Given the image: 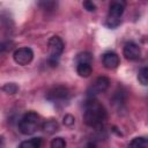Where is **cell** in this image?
I'll list each match as a JSON object with an SVG mask.
<instances>
[{
    "label": "cell",
    "mask_w": 148,
    "mask_h": 148,
    "mask_svg": "<svg viewBox=\"0 0 148 148\" xmlns=\"http://www.w3.org/2000/svg\"><path fill=\"white\" fill-rule=\"evenodd\" d=\"M148 146V141L146 138L143 136H138L134 138L130 143H128V148H147Z\"/></svg>",
    "instance_id": "12"
},
{
    "label": "cell",
    "mask_w": 148,
    "mask_h": 148,
    "mask_svg": "<svg viewBox=\"0 0 148 148\" xmlns=\"http://www.w3.org/2000/svg\"><path fill=\"white\" fill-rule=\"evenodd\" d=\"M123 53L127 60H138L141 56V49L136 43L128 42L125 44Z\"/></svg>",
    "instance_id": "7"
},
{
    "label": "cell",
    "mask_w": 148,
    "mask_h": 148,
    "mask_svg": "<svg viewBox=\"0 0 148 148\" xmlns=\"http://www.w3.org/2000/svg\"><path fill=\"white\" fill-rule=\"evenodd\" d=\"M83 7H84L88 12H95V10H96V5H95L92 1H89V0H87V1L83 2Z\"/></svg>",
    "instance_id": "20"
},
{
    "label": "cell",
    "mask_w": 148,
    "mask_h": 148,
    "mask_svg": "<svg viewBox=\"0 0 148 148\" xmlns=\"http://www.w3.org/2000/svg\"><path fill=\"white\" fill-rule=\"evenodd\" d=\"M14 61L21 66H25L31 62L32 58H34V52L30 47H18L17 50H15L14 54H13Z\"/></svg>",
    "instance_id": "4"
},
{
    "label": "cell",
    "mask_w": 148,
    "mask_h": 148,
    "mask_svg": "<svg viewBox=\"0 0 148 148\" xmlns=\"http://www.w3.org/2000/svg\"><path fill=\"white\" fill-rule=\"evenodd\" d=\"M110 86V80L106 76H99L88 89V97H94L101 92H104Z\"/></svg>",
    "instance_id": "5"
},
{
    "label": "cell",
    "mask_w": 148,
    "mask_h": 148,
    "mask_svg": "<svg viewBox=\"0 0 148 148\" xmlns=\"http://www.w3.org/2000/svg\"><path fill=\"white\" fill-rule=\"evenodd\" d=\"M47 99L51 102H59V101H66L69 97V90L64 86H57L49 90L46 95Z\"/></svg>",
    "instance_id": "6"
},
{
    "label": "cell",
    "mask_w": 148,
    "mask_h": 148,
    "mask_svg": "<svg viewBox=\"0 0 148 148\" xmlns=\"http://www.w3.org/2000/svg\"><path fill=\"white\" fill-rule=\"evenodd\" d=\"M76 61H77V64H89V65H91L92 56L89 52H82V53L77 54Z\"/></svg>",
    "instance_id": "14"
},
{
    "label": "cell",
    "mask_w": 148,
    "mask_h": 148,
    "mask_svg": "<svg viewBox=\"0 0 148 148\" xmlns=\"http://www.w3.org/2000/svg\"><path fill=\"white\" fill-rule=\"evenodd\" d=\"M138 80L142 86H147L148 84V68L145 66L142 67L139 73H138Z\"/></svg>",
    "instance_id": "15"
},
{
    "label": "cell",
    "mask_w": 148,
    "mask_h": 148,
    "mask_svg": "<svg viewBox=\"0 0 148 148\" xmlns=\"http://www.w3.org/2000/svg\"><path fill=\"white\" fill-rule=\"evenodd\" d=\"M40 145H42L40 138H34L30 140L22 141L18 148H40Z\"/></svg>",
    "instance_id": "13"
},
{
    "label": "cell",
    "mask_w": 148,
    "mask_h": 148,
    "mask_svg": "<svg viewBox=\"0 0 148 148\" xmlns=\"http://www.w3.org/2000/svg\"><path fill=\"white\" fill-rule=\"evenodd\" d=\"M12 47H13V42H10V40L2 42V43H0V53L9 51V50H12Z\"/></svg>",
    "instance_id": "19"
},
{
    "label": "cell",
    "mask_w": 148,
    "mask_h": 148,
    "mask_svg": "<svg viewBox=\"0 0 148 148\" xmlns=\"http://www.w3.org/2000/svg\"><path fill=\"white\" fill-rule=\"evenodd\" d=\"M83 120L90 127H98L106 120L104 106L94 97H89L84 104Z\"/></svg>",
    "instance_id": "1"
},
{
    "label": "cell",
    "mask_w": 148,
    "mask_h": 148,
    "mask_svg": "<svg viewBox=\"0 0 148 148\" xmlns=\"http://www.w3.org/2000/svg\"><path fill=\"white\" fill-rule=\"evenodd\" d=\"M125 9V2L123 1H113L110 5L109 8V17H113V18H120L123 13Z\"/></svg>",
    "instance_id": "9"
},
{
    "label": "cell",
    "mask_w": 148,
    "mask_h": 148,
    "mask_svg": "<svg viewBox=\"0 0 148 148\" xmlns=\"http://www.w3.org/2000/svg\"><path fill=\"white\" fill-rule=\"evenodd\" d=\"M102 60H103V65L104 67L109 68V69H113L116 67H118L120 60H119V56L113 52V51H108L103 54L102 57Z\"/></svg>",
    "instance_id": "8"
},
{
    "label": "cell",
    "mask_w": 148,
    "mask_h": 148,
    "mask_svg": "<svg viewBox=\"0 0 148 148\" xmlns=\"http://www.w3.org/2000/svg\"><path fill=\"white\" fill-rule=\"evenodd\" d=\"M76 72L81 77H88L91 74L92 68H91V65L89 64H77Z\"/></svg>",
    "instance_id": "11"
},
{
    "label": "cell",
    "mask_w": 148,
    "mask_h": 148,
    "mask_svg": "<svg viewBox=\"0 0 148 148\" xmlns=\"http://www.w3.org/2000/svg\"><path fill=\"white\" fill-rule=\"evenodd\" d=\"M120 23H121V18H113V17H109V16L106 17V22H105V24L111 29L117 28Z\"/></svg>",
    "instance_id": "18"
},
{
    "label": "cell",
    "mask_w": 148,
    "mask_h": 148,
    "mask_svg": "<svg viewBox=\"0 0 148 148\" xmlns=\"http://www.w3.org/2000/svg\"><path fill=\"white\" fill-rule=\"evenodd\" d=\"M2 90H3L5 92H7V94H10V95H13V94L17 92V90H18V87H17V84H16V83H13V82H10V83H6V84L2 87Z\"/></svg>",
    "instance_id": "16"
},
{
    "label": "cell",
    "mask_w": 148,
    "mask_h": 148,
    "mask_svg": "<svg viewBox=\"0 0 148 148\" xmlns=\"http://www.w3.org/2000/svg\"><path fill=\"white\" fill-rule=\"evenodd\" d=\"M51 148H66V141L62 138H54L51 143Z\"/></svg>",
    "instance_id": "17"
},
{
    "label": "cell",
    "mask_w": 148,
    "mask_h": 148,
    "mask_svg": "<svg viewBox=\"0 0 148 148\" xmlns=\"http://www.w3.org/2000/svg\"><path fill=\"white\" fill-rule=\"evenodd\" d=\"M74 121H75V118L72 116V114H65V117H64V124L66 125V126H72L73 124H74Z\"/></svg>",
    "instance_id": "21"
},
{
    "label": "cell",
    "mask_w": 148,
    "mask_h": 148,
    "mask_svg": "<svg viewBox=\"0 0 148 148\" xmlns=\"http://www.w3.org/2000/svg\"><path fill=\"white\" fill-rule=\"evenodd\" d=\"M38 125H39V116L34 111H29L24 113V116L21 118L18 123V131L24 135H30L36 132Z\"/></svg>",
    "instance_id": "2"
},
{
    "label": "cell",
    "mask_w": 148,
    "mask_h": 148,
    "mask_svg": "<svg viewBox=\"0 0 148 148\" xmlns=\"http://www.w3.org/2000/svg\"><path fill=\"white\" fill-rule=\"evenodd\" d=\"M42 130L47 134H53L59 130V124L56 120H46L42 125Z\"/></svg>",
    "instance_id": "10"
},
{
    "label": "cell",
    "mask_w": 148,
    "mask_h": 148,
    "mask_svg": "<svg viewBox=\"0 0 148 148\" xmlns=\"http://www.w3.org/2000/svg\"><path fill=\"white\" fill-rule=\"evenodd\" d=\"M88 148H95V145L94 143H89L88 145Z\"/></svg>",
    "instance_id": "22"
},
{
    "label": "cell",
    "mask_w": 148,
    "mask_h": 148,
    "mask_svg": "<svg viewBox=\"0 0 148 148\" xmlns=\"http://www.w3.org/2000/svg\"><path fill=\"white\" fill-rule=\"evenodd\" d=\"M47 51L50 54V59L51 62L54 65L57 64V59L61 56L62 51H64V42L59 36H52L49 39L47 43Z\"/></svg>",
    "instance_id": "3"
}]
</instances>
